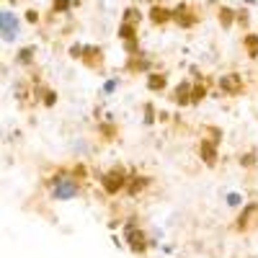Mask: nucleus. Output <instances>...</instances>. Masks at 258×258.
<instances>
[{
  "label": "nucleus",
  "mask_w": 258,
  "mask_h": 258,
  "mask_svg": "<svg viewBox=\"0 0 258 258\" xmlns=\"http://www.w3.org/2000/svg\"><path fill=\"white\" fill-rule=\"evenodd\" d=\"M80 191H83V188H80L78 178L73 176V170H70V173H68V170H59V173H54L52 181H49V197H52L54 202L78 199Z\"/></svg>",
  "instance_id": "f257e3e1"
},
{
  "label": "nucleus",
  "mask_w": 258,
  "mask_h": 258,
  "mask_svg": "<svg viewBox=\"0 0 258 258\" xmlns=\"http://www.w3.org/2000/svg\"><path fill=\"white\" fill-rule=\"evenodd\" d=\"M124 245L137 255H145L147 248L153 245V240L147 238V232L142 227H137L135 220H126V225H124Z\"/></svg>",
  "instance_id": "f03ea898"
},
{
  "label": "nucleus",
  "mask_w": 258,
  "mask_h": 258,
  "mask_svg": "<svg viewBox=\"0 0 258 258\" xmlns=\"http://www.w3.org/2000/svg\"><path fill=\"white\" fill-rule=\"evenodd\" d=\"M0 31H3V41L6 44H13L21 34V24H18V16L13 11H0Z\"/></svg>",
  "instance_id": "7ed1b4c3"
},
{
  "label": "nucleus",
  "mask_w": 258,
  "mask_h": 258,
  "mask_svg": "<svg viewBox=\"0 0 258 258\" xmlns=\"http://www.w3.org/2000/svg\"><path fill=\"white\" fill-rule=\"evenodd\" d=\"M126 181H129V176H124L121 168H111V170H106V173L101 176V186H103V191L109 194V197L119 194L126 186Z\"/></svg>",
  "instance_id": "20e7f679"
},
{
  "label": "nucleus",
  "mask_w": 258,
  "mask_h": 258,
  "mask_svg": "<svg viewBox=\"0 0 258 258\" xmlns=\"http://www.w3.org/2000/svg\"><path fill=\"white\" fill-rule=\"evenodd\" d=\"M217 88L225 93V96H238L243 91V80L238 73H225L217 78Z\"/></svg>",
  "instance_id": "39448f33"
},
{
  "label": "nucleus",
  "mask_w": 258,
  "mask_h": 258,
  "mask_svg": "<svg viewBox=\"0 0 258 258\" xmlns=\"http://www.w3.org/2000/svg\"><path fill=\"white\" fill-rule=\"evenodd\" d=\"M199 155H202V160L209 168L217 165V142H214V140H202L199 142Z\"/></svg>",
  "instance_id": "423d86ee"
},
{
  "label": "nucleus",
  "mask_w": 258,
  "mask_h": 258,
  "mask_svg": "<svg viewBox=\"0 0 258 258\" xmlns=\"http://www.w3.org/2000/svg\"><path fill=\"white\" fill-rule=\"evenodd\" d=\"M255 220H258V204H245L243 212H240V217H238V222H235V227H238V230H248Z\"/></svg>",
  "instance_id": "0eeeda50"
},
{
  "label": "nucleus",
  "mask_w": 258,
  "mask_h": 258,
  "mask_svg": "<svg viewBox=\"0 0 258 258\" xmlns=\"http://www.w3.org/2000/svg\"><path fill=\"white\" fill-rule=\"evenodd\" d=\"M191 88H194V85H191L188 80H183V83H178V85H176L173 98H176V103H178V106H188V103H191Z\"/></svg>",
  "instance_id": "6e6552de"
},
{
  "label": "nucleus",
  "mask_w": 258,
  "mask_h": 258,
  "mask_svg": "<svg viewBox=\"0 0 258 258\" xmlns=\"http://www.w3.org/2000/svg\"><path fill=\"white\" fill-rule=\"evenodd\" d=\"M150 21L158 26L168 24V21H173V11H168V8H160V6H153L150 8Z\"/></svg>",
  "instance_id": "1a4fd4ad"
},
{
  "label": "nucleus",
  "mask_w": 258,
  "mask_h": 258,
  "mask_svg": "<svg viewBox=\"0 0 258 258\" xmlns=\"http://www.w3.org/2000/svg\"><path fill=\"white\" fill-rule=\"evenodd\" d=\"M165 85H168V78L165 73H147V88L150 91H165Z\"/></svg>",
  "instance_id": "9d476101"
},
{
  "label": "nucleus",
  "mask_w": 258,
  "mask_h": 258,
  "mask_svg": "<svg viewBox=\"0 0 258 258\" xmlns=\"http://www.w3.org/2000/svg\"><path fill=\"white\" fill-rule=\"evenodd\" d=\"M173 21L178 26H191L194 24V16L188 13V6H178V8H173Z\"/></svg>",
  "instance_id": "9b49d317"
},
{
  "label": "nucleus",
  "mask_w": 258,
  "mask_h": 258,
  "mask_svg": "<svg viewBox=\"0 0 258 258\" xmlns=\"http://www.w3.org/2000/svg\"><path fill=\"white\" fill-rule=\"evenodd\" d=\"M34 57H36V47H24V49H18V54H16V62L21 64V68H31Z\"/></svg>",
  "instance_id": "f8f14e48"
},
{
  "label": "nucleus",
  "mask_w": 258,
  "mask_h": 258,
  "mask_svg": "<svg viewBox=\"0 0 258 258\" xmlns=\"http://www.w3.org/2000/svg\"><path fill=\"white\" fill-rule=\"evenodd\" d=\"M119 39L121 41L137 39V24H132V21H121V24H119Z\"/></svg>",
  "instance_id": "ddd939ff"
},
{
  "label": "nucleus",
  "mask_w": 258,
  "mask_h": 258,
  "mask_svg": "<svg viewBox=\"0 0 258 258\" xmlns=\"http://www.w3.org/2000/svg\"><path fill=\"white\" fill-rule=\"evenodd\" d=\"M98 59H101V47H96V44H93V47H91V44L85 47V52H83V62L88 64V68H93Z\"/></svg>",
  "instance_id": "4468645a"
},
{
  "label": "nucleus",
  "mask_w": 258,
  "mask_h": 258,
  "mask_svg": "<svg viewBox=\"0 0 258 258\" xmlns=\"http://www.w3.org/2000/svg\"><path fill=\"white\" fill-rule=\"evenodd\" d=\"M243 44H245L248 57H258V34H245Z\"/></svg>",
  "instance_id": "2eb2a0df"
},
{
  "label": "nucleus",
  "mask_w": 258,
  "mask_h": 258,
  "mask_svg": "<svg viewBox=\"0 0 258 258\" xmlns=\"http://www.w3.org/2000/svg\"><path fill=\"white\" fill-rule=\"evenodd\" d=\"M220 21H222L225 29H232V24H238V13H232L230 8H222L220 11Z\"/></svg>",
  "instance_id": "dca6fc26"
},
{
  "label": "nucleus",
  "mask_w": 258,
  "mask_h": 258,
  "mask_svg": "<svg viewBox=\"0 0 258 258\" xmlns=\"http://www.w3.org/2000/svg\"><path fill=\"white\" fill-rule=\"evenodd\" d=\"M204 96H207V85L204 83H194V88H191V103L204 101Z\"/></svg>",
  "instance_id": "f3484780"
},
{
  "label": "nucleus",
  "mask_w": 258,
  "mask_h": 258,
  "mask_svg": "<svg viewBox=\"0 0 258 258\" xmlns=\"http://www.w3.org/2000/svg\"><path fill=\"white\" fill-rule=\"evenodd\" d=\"M147 183H150V178H137V176H135V181L129 183V188H126V191H129V197H137V194H140Z\"/></svg>",
  "instance_id": "a211bd4d"
},
{
  "label": "nucleus",
  "mask_w": 258,
  "mask_h": 258,
  "mask_svg": "<svg viewBox=\"0 0 258 258\" xmlns=\"http://www.w3.org/2000/svg\"><path fill=\"white\" fill-rule=\"evenodd\" d=\"M225 204H227L230 209L243 207V194H240V191H230V194H227V199H225Z\"/></svg>",
  "instance_id": "6ab92c4d"
},
{
  "label": "nucleus",
  "mask_w": 258,
  "mask_h": 258,
  "mask_svg": "<svg viewBox=\"0 0 258 258\" xmlns=\"http://www.w3.org/2000/svg\"><path fill=\"white\" fill-rule=\"evenodd\" d=\"M52 11H54V13H68V11H73V0H52Z\"/></svg>",
  "instance_id": "aec40b11"
},
{
  "label": "nucleus",
  "mask_w": 258,
  "mask_h": 258,
  "mask_svg": "<svg viewBox=\"0 0 258 258\" xmlns=\"http://www.w3.org/2000/svg\"><path fill=\"white\" fill-rule=\"evenodd\" d=\"M116 88H119V78H109V80L103 83L101 93H103V96H114V93H116Z\"/></svg>",
  "instance_id": "412c9836"
},
{
  "label": "nucleus",
  "mask_w": 258,
  "mask_h": 258,
  "mask_svg": "<svg viewBox=\"0 0 258 258\" xmlns=\"http://www.w3.org/2000/svg\"><path fill=\"white\" fill-rule=\"evenodd\" d=\"M121 21H132V24H140V11L137 8H124V18Z\"/></svg>",
  "instance_id": "4be33fe9"
},
{
  "label": "nucleus",
  "mask_w": 258,
  "mask_h": 258,
  "mask_svg": "<svg viewBox=\"0 0 258 258\" xmlns=\"http://www.w3.org/2000/svg\"><path fill=\"white\" fill-rule=\"evenodd\" d=\"M83 52H85V47H80V44L70 47V57H75V59H83Z\"/></svg>",
  "instance_id": "5701e85b"
},
{
  "label": "nucleus",
  "mask_w": 258,
  "mask_h": 258,
  "mask_svg": "<svg viewBox=\"0 0 258 258\" xmlns=\"http://www.w3.org/2000/svg\"><path fill=\"white\" fill-rule=\"evenodd\" d=\"M57 103V93L54 91H44V106H54Z\"/></svg>",
  "instance_id": "b1692460"
},
{
  "label": "nucleus",
  "mask_w": 258,
  "mask_h": 258,
  "mask_svg": "<svg viewBox=\"0 0 258 258\" xmlns=\"http://www.w3.org/2000/svg\"><path fill=\"white\" fill-rule=\"evenodd\" d=\"M255 160H258V155H253V153H245V158H240V163H243L245 168H250Z\"/></svg>",
  "instance_id": "393cba45"
},
{
  "label": "nucleus",
  "mask_w": 258,
  "mask_h": 258,
  "mask_svg": "<svg viewBox=\"0 0 258 258\" xmlns=\"http://www.w3.org/2000/svg\"><path fill=\"white\" fill-rule=\"evenodd\" d=\"M26 21H29V24H36V21H39V13L29 8V11H26Z\"/></svg>",
  "instance_id": "a878e982"
},
{
  "label": "nucleus",
  "mask_w": 258,
  "mask_h": 258,
  "mask_svg": "<svg viewBox=\"0 0 258 258\" xmlns=\"http://www.w3.org/2000/svg\"><path fill=\"white\" fill-rule=\"evenodd\" d=\"M245 3H258V0H245Z\"/></svg>",
  "instance_id": "bb28decb"
}]
</instances>
